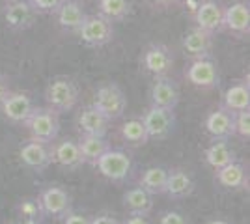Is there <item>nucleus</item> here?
I'll return each instance as SVG.
<instances>
[{
  "label": "nucleus",
  "mask_w": 250,
  "mask_h": 224,
  "mask_svg": "<svg viewBox=\"0 0 250 224\" xmlns=\"http://www.w3.org/2000/svg\"><path fill=\"white\" fill-rule=\"evenodd\" d=\"M124 207L133 215H149L153 211V196L140 185L133 187L124 194Z\"/></svg>",
  "instance_id": "nucleus-24"
},
{
  "label": "nucleus",
  "mask_w": 250,
  "mask_h": 224,
  "mask_svg": "<svg viewBox=\"0 0 250 224\" xmlns=\"http://www.w3.org/2000/svg\"><path fill=\"white\" fill-rule=\"evenodd\" d=\"M32 108H34V103L30 96L22 92H10V96L0 105L4 118L11 123H24V120L30 116Z\"/></svg>",
  "instance_id": "nucleus-18"
},
{
  "label": "nucleus",
  "mask_w": 250,
  "mask_h": 224,
  "mask_svg": "<svg viewBox=\"0 0 250 224\" xmlns=\"http://www.w3.org/2000/svg\"><path fill=\"white\" fill-rule=\"evenodd\" d=\"M49 151H51V163L62 166L65 170H77L84 164L83 153L79 149L77 140L73 139L54 140L49 144Z\"/></svg>",
  "instance_id": "nucleus-11"
},
{
  "label": "nucleus",
  "mask_w": 250,
  "mask_h": 224,
  "mask_svg": "<svg viewBox=\"0 0 250 224\" xmlns=\"http://www.w3.org/2000/svg\"><path fill=\"white\" fill-rule=\"evenodd\" d=\"M159 224H190L185 215L177 213V211H165L159 217Z\"/></svg>",
  "instance_id": "nucleus-33"
},
{
  "label": "nucleus",
  "mask_w": 250,
  "mask_h": 224,
  "mask_svg": "<svg viewBox=\"0 0 250 224\" xmlns=\"http://www.w3.org/2000/svg\"><path fill=\"white\" fill-rule=\"evenodd\" d=\"M24 127L30 131L32 140L51 144L60 135V114L49 107H34L30 116L24 120Z\"/></svg>",
  "instance_id": "nucleus-2"
},
{
  "label": "nucleus",
  "mask_w": 250,
  "mask_h": 224,
  "mask_svg": "<svg viewBox=\"0 0 250 224\" xmlns=\"http://www.w3.org/2000/svg\"><path fill=\"white\" fill-rule=\"evenodd\" d=\"M185 79H187L192 86H196V88H204V90L215 88V86H219V82H220L219 64H217L211 56L196 58V60H192V62L187 65V69H185Z\"/></svg>",
  "instance_id": "nucleus-9"
},
{
  "label": "nucleus",
  "mask_w": 250,
  "mask_h": 224,
  "mask_svg": "<svg viewBox=\"0 0 250 224\" xmlns=\"http://www.w3.org/2000/svg\"><path fill=\"white\" fill-rule=\"evenodd\" d=\"M194 180L187 170L183 168H174L168 170L167 178V187H165V194H168L170 198H187L194 192Z\"/></svg>",
  "instance_id": "nucleus-21"
},
{
  "label": "nucleus",
  "mask_w": 250,
  "mask_h": 224,
  "mask_svg": "<svg viewBox=\"0 0 250 224\" xmlns=\"http://www.w3.org/2000/svg\"><path fill=\"white\" fill-rule=\"evenodd\" d=\"M99 174L110 180L114 183H124L127 182V178L131 176V170H133V163H131V157L125 153V151H120V149H108L104 151L103 155L97 159L95 163Z\"/></svg>",
  "instance_id": "nucleus-5"
},
{
  "label": "nucleus",
  "mask_w": 250,
  "mask_h": 224,
  "mask_svg": "<svg viewBox=\"0 0 250 224\" xmlns=\"http://www.w3.org/2000/svg\"><path fill=\"white\" fill-rule=\"evenodd\" d=\"M108 120L95 110L92 105L86 107L79 116V129L83 135H94V137H106V131H108Z\"/></svg>",
  "instance_id": "nucleus-23"
},
{
  "label": "nucleus",
  "mask_w": 250,
  "mask_h": 224,
  "mask_svg": "<svg viewBox=\"0 0 250 224\" xmlns=\"http://www.w3.org/2000/svg\"><path fill=\"white\" fill-rule=\"evenodd\" d=\"M215 182L224 189H247L249 187V172L245 168V164L233 161L219 170H215Z\"/></svg>",
  "instance_id": "nucleus-20"
},
{
  "label": "nucleus",
  "mask_w": 250,
  "mask_h": 224,
  "mask_svg": "<svg viewBox=\"0 0 250 224\" xmlns=\"http://www.w3.org/2000/svg\"><path fill=\"white\" fill-rule=\"evenodd\" d=\"M120 224H151V221L147 219V215H133L129 213V217L125 219L124 223Z\"/></svg>",
  "instance_id": "nucleus-38"
},
{
  "label": "nucleus",
  "mask_w": 250,
  "mask_h": 224,
  "mask_svg": "<svg viewBox=\"0 0 250 224\" xmlns=\"http://www.w3.org/2000/svg\"><path fill=\"white\" fill-rule=\"evenodd\" d=\"M222 30H228L235 38H249L250 34V8L249 2H233L224 8Z\"/></svg>",
  "instance_id": "nucleus-14"
},
{
  "label": "nucleus",
  "mask_w": 250,
  "mask_h": 224,
  "mask_svg": "<svg viewBox=\"0 0 250 224\" xmlns=\"http://www.w3.org/2000/svg\"><path fill=\"white\" fill-rule=\"evenodd\" d=\"M77 144H79V149L83 153L84 163H90L94 166L104 151L110 149V144L106 142L104 137H94V135H83L81 140H77Z\"/></svg>",
  "instance_id": "nucleus-27"
},
{
  "label": "nucleus",
  "mask_w": 250,
  "mask_h": 224,
  "mask_svg": "<svg viewBox=\"0 0 250 224\" xmlns=\"http://www.w3.org/2000/svg\"><path fill=\"white\" fill-rule=\"evenodd\" d=\"M86 15L88 13L84 11L83 4L79 0H63L62 6L54 13L58 26L63 28L65 32H73V34L79 32V28L83 26Z\"/></svg>",
  "instance_id": "nucleus-19"
},
{
  "label": "nucleus",
  "mask_w": 250,
  "mask_h": 224,
  "mask_svg": "<svg viewBox=\"0 0 250 224\" xmlns=\"http://www.w3.org/2000/svg\"><path fill=\"white\" fill-rule=\"evenodd\" d=\"M149 140H165L168 139L174 129H176V114L174 110L163 107H151L144 112V116L140 118Z\"/></svg>",
  "instance_id": "nucleus-8"
},
{
  "label": "nucleus",
  "mask_w": 250,
  "mask_h": 224,
  "mask_svg": "<svg viewBox=\"0 0 250 224\" xmlns=\"http://www.w3.org/2000/svg\"><path fill=\"white\" fill-rule=\"evenodd\" d=\"M90 224H120V221L116 219L114 215H95V217H90Z\"/></svg>",
  "instance_id": "nucleus-35"
},
{
  "label": "nucleus",
  "mask_w": 250,
  "mask_h": 224,
  "mask_svg": "<svg viewBox=\"0 0 250 224\" xmlns=\"http://www.w3.org/2000/svg\"><path fill=\"white\" fill-rule=\"evenodd\" d=\"M174 53L170 51V47L165 43H151L144 49V53L140 56V67L147 75L153 77H165L172 71L174 67Z\"/></svg>",
  "instance_id": "nucleus-6"
},
{
  "label": "nucleus",
  "mask_w": 250,
  "mask_h": 224,
  "mask_svg": "<svg viewBox=\"0 0 250 224\" xmlns=\"http://www.w3.org/2000/svg\"><path fill=\"white\" fill-rule=\"evenodd\" d=\"M97 13L110 22H120L133 13V0H97Z\"/></svg>",
  "instance_id": "nucleus-26"
},
{
  "label": "nucleus",
  "mask_w": 250,
  "mask_h": 224,
  "mask_svg": "<svg viewBox=\"0 0 250 224\" xmlns=\"http://www.w3.org/2000/svg\"><path fill=\"white\" fill-rule=\"evenodd\" d=\"M194 26L211 34L222 32V21H224V6L219 0H202L194 8L192 13Z\"/></svg>",
  "instance_id": "nucleus-10"
},
{
  "label": "nucleus",
  "mask_w": 250,
  "mask_h": 224,
  "mask_svg": "<svg viewBox=\"0 0 250 224\" xmlns=\"http://www.w3.org/2000/svg\"><path fill=\"white\" fill-rule=\"evenodd\" d=\"M92 107L95 110H99L108 122H114V120L124 116L125 108H127V97L120 86L114 82H108L95 92Z\"/></svg>",
  "instance_id": "nucleus-3"
},
{
  "label": "nucleus",
  "mask_w": 250,
  "mask_h": 224,
  "mask_svg": "<svg viewBox=\"0 0 250 224\" xmlns=\"http://www.w3.org/2000/svg\"><path fill=\"white\" fill-rule=\"evenodd\" d=\"M77 36L81 38V41L88 47H104L112 41L114 38V22L104 19L103 15H86L83 26L79 28Z\"/></svg>",
  "instance_id": "nucleus-4"
},
{
  "label": "nucleus",
  "mask_w": 250,
  "mask_h": 224,
  "mask_svg": "<svg viewBox=\"0 0 250 224\" xmlns=\"http://www.w3.org/2000/svg\"><path fill=\"white\" fill-rule=\"evenodd\" d=\"M204 127L213 140H229L235 135V112L219 107L208 114Z\"/></svg>",
  "instance_id": "nucleus-13"
},
{
  "label": "nucleus",
  "mask_w": 250,
  "mask_h": 224,
  "mask_svg": "<svg viewBox=\"0 0 250 224\" xmlns=\"http://www.w3.org/2000/svg\"><path fill=\"white\" fill-rule=\"evenodd\" d=\"M4 21L6 26L13 32H24L34 26V22L38 19V10L34 8L30 0H8L4 4Z\"/></svg>",
  "instance_id": "nucleus-7"
},
{
  "label": "nucleus",
  "mask_w": 250,
  "mask_h": 224,
  "mask_svg": "<svg viewBox=\"0 0 250 224\" xmlns=\"http://www.w3.org/2000/svg\"><path fill=\"white\" fill-rule=\"evenodd\" d=\"M40 15H54L63 0H30Z\"/></svg>",
  "instance_id": "nucleus-32"
},
{
  "label": "nucleus",
  "mask_w": 250,
  "mask_h": 224,
  "mask_svg": "<svg viewBox=\"0 0 250 224\" xmlns=\"http://www.w3.org/2000/svg\"><path fill=\"white\" fill-rule=\"evenodd\" d=\"M208 224H229V223H226V221H211Z\"/></svg>",
  "instance_id": "nucleus-39"
},
{
  "label": "nucleus",
  "mask_w": 250,
  "mask_h": 224,
  "mask_svg": "<svg viewBox=\"0 0 250 224\" xmlns=\"http://www.w3.org/2000/svg\"><path fill=\"white\" fill-rule=\"evenodd\" d=\"M122 137L131 146H144V144H147V140H149L144 123L138 118L127 120L124 125H122Z\"/></svg>",
  "instance_id": "nucleus-30"
},
{
  "label": "nucleus",
  "mask_w": 250,
  "mask_h": 224,
  "mask_svg": "<svg viewBox=\"0 0 250 224\" xmlns=\"http://www.w3.org/2000/svg\"><path fill=\"white\" fill-rule=\"evenodd\" d=\"M235 135L241 139H250V110L235 112Z\"/></svg>",
  "instance_id": "nucleus-31"
},
{
  "label": "nucleus",
  "mask_w": 250,
  "mask_h": 224,
  "mask_svg": "<svg viewBox=\"0 0 250 224\" xmlns=\"http://www.w3.org/2000/svg\"><path fill=\"white\" fill-rule=\"evenodd\" d=\"M167 178H168V170L163 168V166H151V168H146L142 178H140V187L151 194V196H157V194H165V187H167Z\"/></svg>",
  "instance_id": "nucleus-29"
},
{
  "label": "nucleus",
  "mask_w": 250,
  "mask_h": 224,
  "mask_svg": "<svg viewBox=\"0 0 250 224\" xmlns=\"http://www.w3.org/2000/svg\"><path fill=\"white\" fill-rule=\"evenodd\" d=\"M181 0H149V4L157 8V10H172V8H177Z\"/></svg>",
  "instance_id": "nucleus-36"
},
{
  "label": "nucleus",
  "mask_w": 250,
  "mask_h": 224,
  "mask_svg": "<svg viewBox=\"0 0 250 224\" xmlns=\"http://www.w3.org/2000/svg\"><path fill=\"white\" fill-rule=\"evenodd\" d=\"M8 224H21V223H8Z\"/></svg>",
  "instance_id": "nucleus-40"
},
{
  "label": "nucleus",
  "mask_w": 250,
  "mask_h": 224,
  "mask_svg": "<svg viewBox=\"0 0 250 224\" xmlns=\"http://www.w3.org/2000/svg\"><path fill=\"white\" fill-rule=\"evenodd\" d=\"M213 36H215V34L206 32V30H202V28H198V26L190 28V30L183 36V40H181V47H183L185 56H188L190 60L211 56Z\"/></svg>",
  "instance_id": "nucleus-16"
},
{
  "label": "nucleus",
  "mask_w": 250,
  "mask_h": 224,
  "mask_svg": "<svg viewBox=\"0 0 250 224\" xmlns=\"http://www.w3.org/2000/svg\"><path fill=\"white\" fill-rule=\"evenodd\" d=\"M204 157L213 170H219V168L235 161V151L231 149L228 140H213V144L206 149Z\"/></svg>",
  "instance_id": "nucleus-25"
},
{
  "label": "nucleus",
  "mask_w": 250,
  "mask_h": 224,
  "mask_svg": "<svg viewBox=\"0 0 250 224\" xmlns=\"http://www.w3.org/2000/svg\"><path fill=\"white\" fill-rule=\"evenodd\" d=\"M19 159L26 168L34 172H43L45 168H49V164H52L49 144H43L38 140H30L22 144L19 149Z\"/></svg>",
  "instance_id": "nucleus-17"
},
{
  "label": "nucleus",
  "mask_w": 250,
  "mask_h": 224,
  "mask_svg": "<svg viewBox=\"0 0 250 224\" xmlns=\"http://www.w3.org/2000/svg\"><path fill=\"white\" fill-rule=\"evenodd\" d=\"M63 224H90V217L83 213H75V211H69L62 219Z\"/></svg>",
  "instance_id": "nucleus-34"
},
{
  "label": "nucleus",
  "mask_w": 250,
  "mask_h": 224,
  "mask_svg": "<svg viewBox=\"0 0 250 224\" xmlns=\"http://www.w3.org/2000/svg\"><path fill=\"white\" fill-rule=\"evenodd\" d=\"M222 107L231 110V112H241V110H250V84L249 79L237 81L224 92L222 97Z\"/></svg>",
  "instance_id": "nucleus-22"
},
{
  "label": "nucleus",
  "mask_w": 250,
  "mask_h": 224,
  "mask_svg": "<svg viewBox=\"0 0 250 224\" xmlns=\"http://www.w3.org/2000/svg\"><path fill=\"white\" fill-rule=\"evenodd\" d=\"M45 101L56 114L69 112L79 103V86L69 77H54L45 88Z\"/></svg>",
  "instance_id": "nucleus-1"
},
{
  "label": "nucleus",
  "mask_w": 250,
  "mask_h": 224,
  "mask_svg": "<svg viewBox=\"0 0 250 224\" xmlns=\"http://www.w3.org/2000/svg\"><path fill=\"white\" fill-rule=\"evenodd\" d=\"M40 202L45 211V217H52L56 221H62L63 217L71 211V194L58 185H52V187H47L45 191H42Z\"/></svg>",
  "instance_id": "nucleus-12"
},
{
  "label": "nucleus",
  "mask_w": 250,
  "mask_h": 224,
  "mask_svg": "<svg viewBox=\"0 0 250 224\" xmlns=\"http://www.w3.org/2000/svg\"><path fill=\"white\" fill-rule=\"evenodd\" d=\"M15 211L21 219V224H43L45 221V211L40 202V196H26L17 204Z\"/></svg>",
  "instance_id": "nucleus-28"
},
{
  "label": "nucleus",
  "mask_w": 250,
  "mask_h": 224,
  "mask_svg": "<svg viewBox=\"0 0 250 224\" xmlns=\"http://www.w3.org/2000/svg\"><path fill=\"white\" fill-rule=\"evenodd\" d=\"M11 92V86H10V79L6 75L0 73V105L4 103V99L10 96Z\"/></svg>",
  "instance_id": "nucleus-37"
},
{
  "label": "nucleus",
  "mask_w": 250,
  "mask_h": 224,
  "mask_svg": "<svg viewBox=\"0 0 250 224\" xmlns=\"http://www.w3.org/2000/svg\"><path fill=\"white\" fill-rule=\"evenodd\" d=\"M149 101L153 107H163L176 110L179 105V86L172 77H155V82L149 92Z\"/></svg>",
  "instance_id": "nucleus-15"
}]
</instances>
